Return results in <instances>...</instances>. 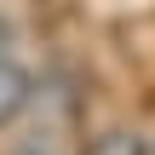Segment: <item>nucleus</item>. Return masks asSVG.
Returning <instances> with one entry per match:
<instances>
[{"label":"nucleus","mask_w":155,"mask_h":155,"mask_svg":"<svg viewBox=\"0 0 155 155\" xmlns=\"http://www.w3.org/2000/svg\"><path fill=\"white\" fill-rule=\"evenodd\" d=\"M6 46H12V17L0 12V58H6Z\"/></svg>","instance_id":"20e7f679"},{"label":"nucleus","mask_w":155,"mask_h":155,"mask_svg":"<svg viewBox=\"0 0 155 155\" xmlns=\"http://www.w3.org/2000/svg\"><path fill=\"white\" fill-rule=\"evenodd\" d=\"M6 155H52V138H46V132H35V138H17Z\"/></svg>","instance_id":"7ed1b4c3"},{"label":"nucleus","mask_w":155,"mask_h":155,"mask_svg":"<svg viewBox=\"0 0 155 155\" xmlns=\"http://www.w3.org/2000/svg\"><path fill=\"white\" fill-rule=\"evenodd\" d=\"M150 155H155V150H150Z\"/></svg>","instance_id":"39448f33"},{"label":"nucleus","mask_w":155,"mask_h":155,"mask_svg":"<svg viewBox=\"0 0 155 155\" xmlns=\"http://www.w3.org/2000/svg\"><path fill=\"white\" fill-rule=\"evenodd\" d=\"M86 155H150V144L138 138V132H127V127H115V132H98Z\"/></svg>","instance_id":"f03ea898"},{"label":"nucleus","mask_w":155,"mask_h":155,"mask_svg":"<svg viewBox=\"0 0 155 155\" xmlns=\"http://www.w3.org/2000/svg\"><path fill=\"white\" fill-rule=\"evenodd\" d=\"M29 104H35V75L6 52V58H0V132H6L12 121H23Z\"/></svg>","instance_id":"f257e3e1"}]
</instances>
